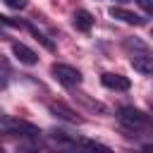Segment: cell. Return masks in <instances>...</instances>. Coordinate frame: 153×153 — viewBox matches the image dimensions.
Here are the masks:
<instances>
[{
	"mask_svg": "<svg viewBox=\"0 0 153 153\" xmlns=\"http://www.w3.org/2000/svg\"><path fill=\"white\" fill-rule=\"evenodd\" d=\"M131 67L139 74L148 76L153 72V57H151V53H136V55H131Z\"/></svg>",
	"mask_w": 153,
	"mask_h": 153,
	"instance_id": "7",
	"label": "cell"
},
{
	"mask_svg": "<svg viewBox=\"0 0 153 153\" xmlns=\"http://www.w3.org/2000/svg\"><path fill=\"white\" fill-rule=\"evenodd\" d=\"M12 55H14L22 65H36V62H38V55H36L29 45H24V43H12Z\"/></svg>",
	"mask_w": 153,
	"mask_h": 153,
	"instance_id": "6",
	"label": "cell"
},
{
	"mask_svg": "<svg viewBox=\"0 0 153 153\" xmlns=\"http://www.w3.org/2000/svg\"><path fill=\"white\" fill-rule=\"evenodd\" d=\"M110 17L112 19H120V22H124V24H134V26H143L146 24V17H141V14H136V12H129V10H124V7H110Z\"/></svg>",
	"mask_w": 153,
	"mask_h": 153,
	"instance_id": "5",
	"label": "cell"
},
{
	"mask_svg": "<svg viewBox=\"0 0 153 153\" xmlns=\"http://www.w3.org/2000/svg\"><path fill=\"white\" fill-rule=\"evenodd\" d=\"M0 88H5V79H2V74H0Z\"/></svg>",
	"mask_w": 153,
	"mask_h": 153,
	"instance_id": "15",
	"label": "cell"
},
{
	"mask_svg": "<svg viewBox=\"0 0 153 153\" xmlns=\"http://www.w3.org/2000/svg\"><path fill=\"white\" fill-rule=\"evenodd\" d=\"M48 110H50V115H55V117H60V120H65V122H72V124H81V122H84V117H79L69 105H65V103H60V100L48 103Z\"/></svg>",
	"mask_w": 153,
	"mask_h": 153,
	"instance_id": "4",
	"label": "cell"
},
{
	"mask_svg": "<svg viewBox=\"0 0 153 153\" xmlns=\"http://www.w3.org/2000/svg\"><path fill=\"white\" fill-rule=\"evenodd\" d=\"M0 131H7V134L19 131V134H24V136H38V129H36L33 124L12 117V115H7L5 110H0Z\"/></svg>",
	"mask_w": 153,
	"mask_h": 153,
	"instance_id": "2",
	"label": "cell"
},
{
	"mask_svg": "<svg viewBox=\"0 0 153 153\" xmlns=\"http://www.w3.org/2000/svg\"><path fill=\"white\" fill-rule=\"evenodd\" d=\"M5 5L12 7V10H24L29 5V0H5Z\"/></svg>",
	"mask_w": 153,
	"mask_h": 153,
	"instance_id": "13",
	"label": "cell"
},
{
	"mask_svg": "<svg viewBox=\"0 0 153 153\" xmlns=\"http://www.w3.org/2000/svg\"><path fill=\"white\" fill-rule=\"evenodd\" d=\"M115 2H120V5H124V2H131V0H115Z\"/></svg>",
	"mask_w": 153,
	"mask_h": 153,
	"instance_id": "16",
	"label": "cell"
},
{
	"mask_svg": "<svg viewBox=\"0 0 153 153\" xmlns=\"http://www.w3.org/2000/svg\"><path fill=\"white\" fill-rule=\"evenodd\" d=\"M72 22H74V26L79 29V31H91V26H93V14L91 12H86V10H76L74 12V17H72Z\"/></svg>",
	"mask_w": 153,
	"mask_h": 153,
	"instance_id": "10",
	"label": "cell"
},
{
	"mask_svg": "<svg viewBox=\"0 0 153 153\" xmlns=\"http://www.w3.org/2000/svg\"><path fill=\"white\" fill-rule=\"evenodd\" d=\"M117 122L127 131H141V129H148V124H151L148 115L143 110H139V108H122L117 112Z\"/></svg>",
	"mask_w": 153,
	"mask_h": 153,
	"instance_id": "1",
	"label": "cell"
},
{
	"mask_svg": "<svg viewBox=\"0 0 153 153\" xmlns=\"http://www.w3.org/2000/svg\"><path fill=\"white\" fill-rule=\"evenodd\" d=\"M50 72H53V76H55L60 84H65V86H69V88H74V86L81 84V72H79L76 67H72V65L55 62V65L50 67Z\"/></svg>",
	"mask_w": 153,
	"mask_h": 153,
	"instance_id": "3",
	"label": "cell"
},
{
	"mask_svg": "<svg viewBox=\"0 0 153 153\" xmlns=\"http://www.w3.org/2000/svg\"><path fill=\"white\" fill-rule=\"evenodd\" d=\"M124 48L131 50L134 55H136V53H148V45H146L143 41H139V38H127V41H124Z\"/></svg>",
	"mask_w": 153,
	"mask_h": 153,
	"instance_id": "12",
	"label": "cell"
},
{
	"mask_svg": "<svg viewBox=\"0 0 153 153\" xmlns=\"http://www.w3.org/2000/svg\"><path fill=\"white\" fill-rule=\"evenodd\" d=\"M100 81H103V86H108V88H115V91H129V79L122 76V74L105 72V74L100 76Z\"/></svg>",
	"mask_w": 153,
	"mask_h": 153,
	"instance_id": "8",
	"label": "cell"
},
{
	"mask_svg": "<svg viewBox=\"0 0 153 153\" xmlns=\"http://www.w3.org/2000/svg\"><path fill=\"white\" fill-rule=\"evenodd\" d=\"M24 29H26V31H31V33H33V38H36V41H38V43H41V45H43L45 50H50V53L55 50V43H53V41H50V38L45 36V33H41V31L36 29V26H31V24H24Z\"/></svg>",
	"mask_w": 153,
	"mask_h": 153,
	"instance_id": "11",
	"label": "cell"
},
{
	"mask_svg": "<svg viewBox=\"0 0 153 153\" xmlns=\"http://www.w3.org/2000/svg\"><path fill=\"white\" fill-rule=\"evenodd\" d=\"M139 5L143 7V12H151L153 10V0H139Z\"/></svg>",
	"mask_w": 153,
	"mask_h": 153,
	"instance_id": "14",
	"label": "cell"
},
{
	"mask_svg": "<svg viewBox=\"0 0 153 153\" xmlns=\"http://www.w3.org/2000/svg\"><path fill=\"white\" fill-rule=\"evenodd\" d=\"M74 100H76V103H81V105H84L86 110H91V112H100V115H105V112H108V105H103L100 100H93L88 93L76 91V93H74Z\"/></svg>",
	"mask_w": 153,
	"mask_h": 153,
	"instance_id": "9",
	"label": "cell"
}]
</instances>
